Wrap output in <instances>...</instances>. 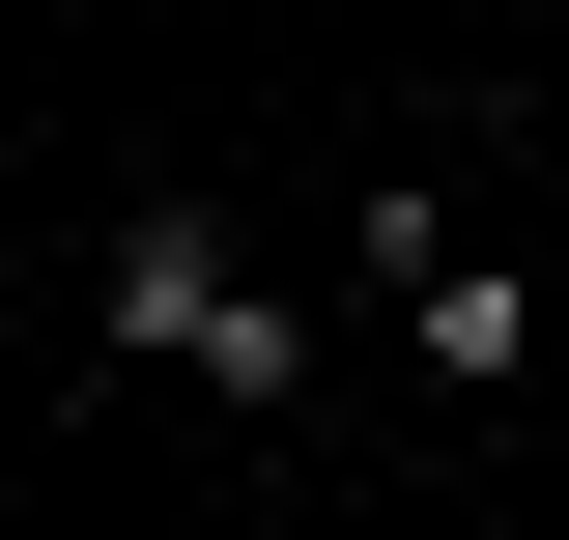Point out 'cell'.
Masks as SVG:
<instances>
[{"label":"cell","instance_id":"cell-1","mask_svg":"<svg viewBox=\"0 0 569 540\" xmlns=\"http://www.w3.org/2000/svg\"><path fill=\"white\" fill-rule=\"evenodd\" d=\"M86 313H114V341H142V370H200V399H257V427H284V399H313V313H284V284H257V257H228V228H200V200H142V228H114V284H86Z\"/></svg>","mask_w":569,"mask_h":540},{"label":"cell","instance_id":"cell-2","mask_svg":"<svg viewBox=\"0 0 569 540\" xmlns=\"http://www.w3.org/2000/svg\"><path fill=\"white\" fill-rule=\"evenodd\" d=\"M370 284H399L427 399H512V370H541V284H512V257H485L456 200H370Z\"/></svg>","mask_w":569,"mask_h":540}]
</instances>
